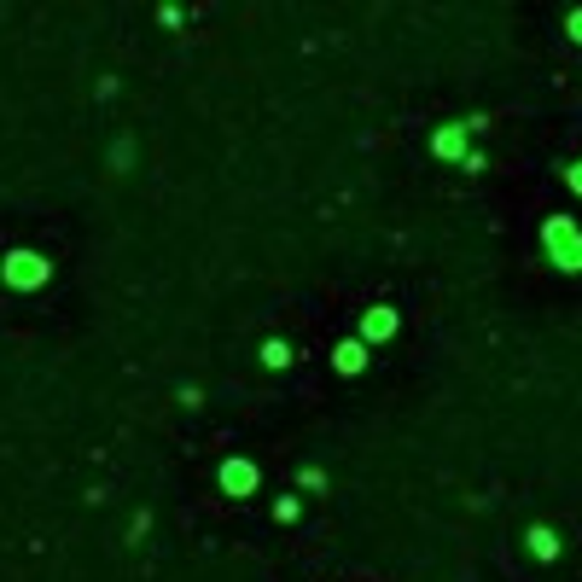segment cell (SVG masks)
<instances>
[{
    "mask_svg": "<svg viewBox=\"0 0 582 582\" xmlns=\"http://www.w3.org/2000/svg\"><path fill=\"white\" fill-rule=\"evenodd\" d=\"M542 251L553 256V268L582 274V228H571V216H548L542 221Z\"/></svg>",
    "mask_w": 582,
    "mask_h": 582,
    "instance_id": "1",
    "label": "cell"
},
{
    "mask_svg": "<svg viewBox=\"0 0 582 582\" xmlns=\"http://www.w3.org/2000/svg\"><path fill=\"white\" fill-rule=\"evenodd\" d=\"M6 280H12L18 291L47 286V256H35V251H12V256H6Z\"/></svg>",
    "mask_w": 582,
    "mask_h": 582,
    "instance_id": "2",
    "label": "cell"
},
{
    "mask_svg": "<svg viewBox=\"0 0 582 582\" xmlns=\"http://www.w3.org/2000/svg\"><path fill=\"white\" fill-rule=\"evenodd\" d=\"M221 489H228L233 501H245V495L256 489V466L239 461V454H233V461H221Z\"/></svg>",
    "mask_w": 582,
    "mask_h": 582,
    "instance_id": "3",
    "label": "cell"
},
{
    "mask_svg": "<svg viewBox=\"0 0 582 582\" xmlns=\"http://www.w3.org/2000/svg\"><path fill=\"white\" fill-rule=\"evenodd\" d=\"M396 327H402L396 309H367L362 315V344H385V338H396Z\"/></svg>",
    "mask_w": 582,
    "mask_h": 582,
    "instance_id": "4",
    "label": "cell"
},
{
    "mask_svg": "<svg viewBox=\"0 0 582 582\" xmlns=\"http://www.w3.org/2000/svg\"><path fill=\"white\" fill-rule=\"evenodd\" d=\"M466 129H472V122H449V129H437L431 152H437V157H472V152H466Z\"/></svg>",
    "mask_w": 582,
    "mask_h": 582,
    "instance_id": "5",
    "label": "cell"
},
{
    "mask_svg": "<svg viewBox=\"0 0 582 582\" xmlns=\"http://www.w3.org/2000/svg\"><path fill=\"white\" fill-rule=\"evenodd\" d=\"M332 367H338L344 379H355L367 367V344L362 338H350V344H338V350H332Z\"/></svg>",
    "mask_w": 582,
    "mask_h": 582,
    "instance_id": "6",
    "label": "cell"
},
{
    "mask_svg": "<svg viewBox=\"0 0 582 582\" xmlns=\"http://www.w3.org/2000/svg\"><path fill=\"white\" fill-rule=\"evenodd\" d=\"M524 548L536 553V560H560V536H553L548 524H530L524 530Z\"/></svg>",
    "mask_w": 582,
    "mask_h": 582,
    "instance_id": "7",
    "label": "cell"
},
{
    "mask_svg": "<svg viewBox=\"0 0 582 582\" xmlns=\"http://www.w3.org/2000/svg\"><path fill=\"white\" fill-rule=\"evenodd\" d=\"M286 362H291V350H286L280 338H268V344H263V367H286Z\"/></svg>",
    "mask_w": 582,
    "mask_h": 582,
    "instance_id": "8",
    "label": "cell"
},
{
    "mask_svg": "<svg viewBox=\"0 0 582 582\" xmlns=\"http://www.w3.org/2000/svg\"><path fill=\"white\" fill-rule=\"evenodd\" d=\"M565 30H571V41H582V6L571 12V18H565Z\"/></svg>",
    "mask_w": 582,
    "mask_h": 582,
    "instance_id": "9",
    "label": "cell"
},
{
    "mask_svg": "<svg viewBox=\"0 0 582 582\" xmlns=\"http://www.w3.org/2000/svg\"><path fill=\"white\" fill-rule=\"evenodd\" d=\"M565 181H571V187L582 193V164H577V169H565Z\"/></svg>",
    "mask_w": 582,
    "mask_h": 582,
    "instance_id": "10",
    "label": "cell"
}]
</instances>
